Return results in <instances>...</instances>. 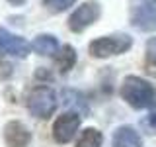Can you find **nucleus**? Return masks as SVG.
<instances>
[{
    "instance_id": "1",
    "label": "nucleus",
    "mask_w": 156,
    "mask_h": 147,
    "mask_svg": "<svg viewBox=\"0 0 156 147\" xmlns=\"http://www.w3.org/2000/svg\"><path fill=\"white\" fill-rule=\"evenodd\" d=\"M121 96L129 106L144 110L156 104V88L152 82L140 77H127L121 85Z\"/></svg>"
},
{
    "instance_id": "2",
    "label": "nucleus",
    "mask_w": 156,
    "mask_h": 147,
    "mask_svg": "<svg viewBox=\"0 0 156 147\" xmlns=\"http://www.w3.org/2000/svg\"><path fill=\"white\" fill-rule=\"evenodd\" d=\"M131 45H133V39L129 36H125V33L104 36V37H98L90 43V53H92V57L105 59L111 55H121L127 49H131Z\"/></svg>"
},
{
    "instance_id": "3",
    "label": "nucleus",
    "mask_w": 156,
    "mask_h": 147,
    "mask_svg": "<svg viewBox=\"0 0 156 147\" xmlns=\"http://www.w3.org/2000/svg\"><path fill=\"white\" fill-rule=\"evenodd\" d=\"M129 20L136 29L156 32V0H131Z\"/></svg>"
},
{
    "instance_id": "4",
    "label": "nucleus",
    "mask_w": 156,
    "mask_h": 147,
    "mask_svg": "<svg viewBox=\"0 0 156 147\" xmlns=\"http://www.w3.org/2000/svg\"><path fill=\"white\" fill-rule=\"evenodd\" d=\"M27 108L35 118H49L57 110V94L49 86H37L27 98Z\"/></svg>"
},
{
    "instance_id": "5",
    "label": "nucleus",
    "mask_w": 156,
    "mask_h": 147,
    "mask_svg": "<svg viewBox=\"0 0 156 147\" xmlns=\"http://www.w3.org/2000/svg\"><path fill=\"white\" fill-rule=\"evenodd\" d=\"M80 114L76 112H66V114L58 116L53 124V137H55L57 143H68L76 134L78 127H80Z\"/></svg>"
},
{
    "instance_id": "6",
    "label": "nucleus",
    "mask_w": 156,
    "mask_h": 147,
    "mask_svg": "<svg viewBox=\"0 0 156 147\" xmlns=\"http://www.w3.org/2000/svg\"><path fill=\"white\" fill-rule=\"evenodd\" d=\"M100 18V6L96 2H84L80 4L68 18V28L72 32H84L88 26L96 22Z\"/></svg>"
},
{
    "instance_id": "7",
    "label": "nucleus",
    "mask_w": 156,
    "mask_h": 147,
    "mask_svg": "<svg viewBox=\"0 0 156 147\" xmlns=\"http://www.w3.org/2000/svg\"><path fill=\"white\" fill-rule=\"evenodd\" d=\"M29 45L27 39L16 36V33H10L8 29L0 28V53L4 55H10V57H18V59H23L29 53Z\"/></svg>"
},
{
    "instance_id": "8",
    "label": "nucleus",
    "mask_w": 156,
    "mask_h": 147,
    "mask_svg": "<svg viewBox=\"0 0 156 147\" xmlns=\"http://www.w3.org/2000/svg\"><path fill=\"white\" fill-rule=\"evenodd\" d=\"M4 141L8 147H27L31 141V131L22 122H8L4 127Z\"/></svg>"
},
{
    "instance_id": "9",
    "label": "nucleus",
    "mask_w": 156,
    "mask_h": 147,
    "mask_svg": "<svg viewBox=\"0 0 156 147\" xmlns=\"http://www.w3.org/2000/svg\"><path fill=\"white\" fill-rule=\"evenodd\" d=\"M113 147H143V139L135 127L121 126L113 134Z\"/></svg>"
},
{
    "instance_id": "10",
    "label": "nucleus",
    "mask_w": 156,
    "mask_h": 147,
    "mask_svg": "<svg viewBox=\"0 0 156 147\" xmlns=\"http://www.w3.org/2000/svg\"><path fill=\"white\" fill-rule=\"evenodd\" d=\"M31 49L35 53H39V55H57V51L61 47H58L57 37L49 36V33H41V36H37L35 39H33Z\"/></svg>"
},
{
    "instance_id": "11",
    "label": "nucleus",
    "mask_w": 156,
    "mask_h": 147,
    "mask_svg": "<svg viewBox=\"0 0 156 147\" xmlns=\"http://www.w3.org/2000/svg\"><path fill=\"white\" fill-rule=\"evenodd\" d=\"M55 61H57L58 71H61V73H68L72 67H74V63H76V51H74V47L65 45L62 49H58L57 55H55Z\"/></svg>"
},
{
    "instance_id": "12",
    "label": "nucleus",
    "mask_w": 156,
    "mask_h": 147,
    "mask_svg": "<svg viewBox=\"0 0 156 147\" xmlns=\"http://www.w3.org/2000/svg\"><path fill=\"white\" fill-rule=\"evenodd\" d=\"M101 141H104V135L101 131L94 130V127H88L80 134L76 141V147H101Z\"/></svg>"
},
{
    "instance_id": "13",
    "label": "nucleus",
    "mask_w": 156,
    "mask_h": 147,
    "mask_svg": "<svg viewBox=\"0 0 156 147\" xmlns=\"http://www.w3.org/2000/svg\"><path fill=\"white\" fill-rule=\"evenodd\" d=\"M62 98H65V104L66 106H70V108H74V112L76 114H86V102H84V98H82V94H78V92H72V90H66L65 94H62Z\"/></svg>"
},
{
    "instance_id": "14",
    "label": "nucleus",
    "mask_w": 156,
    "mask_h": 147,
    "mask_svg": "<svg viewBox=\"0 0 156 147\" xmlns=\"http://www.w3.org/2000/svg\"><path fill=\"white\" fill-rule=\"evenodd\" d=\"M146 59L150 65H156V37H150L146 41Z\"/></svg>"
},
{
    "instance_id": "15",
    "label": "nucleus",
    "mask_w": 156,
    "mask_h": 147,
    "mask_svg": "<svg viewBox=\"0 0 156 147\" xmlns=\"http://www.w3.org/2000/svg\"><path fill=\"white\" fill-rule=\"evenodd\" d=\"M74 2H76V0H51V4H49V6L55 10V12H62V10L70 8Z\"/></svg>"
},
{
    "instance_id": "16",
    "label": "nucleus",
    "mask_w": 156,
    "mask_h": 147,
    "mask_svg": "<svg viewBox=\"0 0 156 147\" xmlns=\"http://www.w3.org/2000/svg\"><path fill=\"white\" fill-rule=\"evenodd\" d=\"M148 124H150V127H154V130H156V110L148 116Z\"/></svg>"
},
{
    "instance_id": "17",
    "label": "nucleus",
    "mask_w": 156,
    "mask_h": 147,
    "mask_svg": "<svg viewBox=\"0 0 156 147\" xmlns=\"http://www.w3.org/2000/svg\"><path fill=\"white\" fill-rule=\"evenodd\" d=\"M8 2H10V4H14V6H22L26 0H8Z\"/></svg>"
},
{
    "instance_id": "18",
    "label": "nucleus",
    "mask_w": 156,
    "mask_h": 147,
    "mask_svg": "<svg viewBox=\"0 0 156 147\" xmlns=\"http://www.w3.org/2000/svg\"><path fill=\"white\" fill-rule=\"evenodd\" d=\"M45 2H47V4H51V0H45Z\"/></svg>"
}]
</instances>
